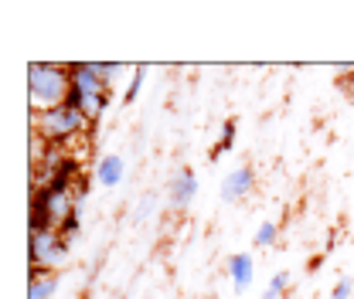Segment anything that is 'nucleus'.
Wrapping results in <instances>:
<instances>
[{"instance_id":"nucleus-1","label":"nucleus","mask_w":354,"mask_h":299,"mask_svg":"<svg viewBox=\"0 0 354 299\" xmlns=\"http://www.w3.org/2000/svg\"><path fill=\"white\" fill-rule=\"evenodd\" d=\"M68 106L82 109L88 116V123L99 129L102 116L109 113L113 106V88L106 86V79L99 75L95 61H75L68 65Z\"/></svg>"},{"instance_id":"nucleus-2","label":"nucleus","mask_w":354,"mask_h":299,"mask_svg":"<svg viewBox=\"0 0 354 299\" xmlns=\"http://www.w3.org/2000/svg\"><path fill=\"white\" fill-rule=\"evenodd\" d=\"M92 123L82 109L62 102V106H51L44 113H35V133L41 136L48 146H58V150H72L79 139H92Z\"/></svg>"},{"instance_id":"nucleus-3","label":"nucleus","mask_w":354,"mask_h":299,"mask_svg":"<svg viewBox=\"0 0 354 299\" xmlns=\"http://www.w3.org/2000/svg\"><path fill=\"white\" fill-rule=\"evenodd\" d=\"M68 99V65L31 61L28 65V102L31 113H44Z\"/></svg>"},{"instance_id":"nucleus-4","label":"nucleus","mask_w":354,"mask_h":299,"mask_svg":"<svg viewBox=\"0 0 354 299\" xmlns=\"http://www.w3.org/2000/svg\"><path fill=\"white\" fill-rule=\"evenodd\" d=\"M75 211V197L55 187L35 184L31 208H28V231H58L62 221Z\"/></svg>"},{"instance_id":"nucleus-5","label":"nucleus","mask_w":354,"mask_h":299,"mask_svg":"<svg viewBox=\"0 0 354 299\" xmlns=\"http://www.w3.org/2000/svg\"><path fill=\"white\" fill-rule=\"evenodd\" d=\"M72 252V242H65L58 231H31L28 235V262L31 276H51L58 272Z\"/></svg>"},{"instance_id":"nucleus-6","label":"nucleus","mask_w":354,"mask_h":299,"mask_svg":"<svg viewBox=\"0 0 354 299\" xmlns=\"http://www.w3.org/2000/svg\"><path fill=\"white\" fill-rule=\"evenodd\" d=\"M256 191V167L252 164H239L232 171L221 177V187H218V197L225 204H242L249 201Z\"/></svg>"},{"instance_id":"nucleus-7","label":"nucleus","mask_w":354,"mask_h":299,"mask_svg":"<svg viewBox=\"0 0 354 299\" xmlns=\"http://www.w3.org/2000/svg\"><path fill=\"white\" fill-rule=\"evenodd\" d=\"M194 201H198V173L191 171V167H180L167 180V208L180 214V211H187Z\"/></svg>"},{"instance_id":"nucleus-8","label":"nucleus","mask_w":354,"mask_h":299,"mask_svg":"<svg viewBox=\"0 0 354 299\" xmlns=\"http://www.w3.org/2000/svg\"><path fill=\"white\" fill-rule=\"evenodd\" d=\"M92 180H95L99 187H106V191L120 187V184L127 180V160H123L120 153L99 157V160H95V171H92Z\"/></svg>"},{"instance_id":"nucleus-9","label":"nucleus","mask_w":354,"mask_h":299,"mask_svg":"<svg viewBox=\"0 0 354 299\" xmlns=\"http://www.w3.org/2000/svg\"><path fill=\"white\" fill-rule=\"evenodd\" d=\"M228 279H232V289L235 293H245L256 279V258L252 252H235L228 258Z\"/></svg>"},{"instance_id":"nucleus-10","label":"nucleus","mask_w":354,"mask_h":299,"mask_svg":"<svg viewBox=\"0 0 354 299\" xmlns=\"http://www.w3.org/2000/svg\"><path fill=\"white\" fill-rule=\"evenodd\" d=\"M235 139H239V119L235 116H228L218 129V143H215V150H212V160H218L221 153H232V146H235Z\"/></svg>"},{"instance_id":"nucleus-11","label":"nucleus","mask_w":354,"mask_h":299,"mask_svg":"<svg viewBox=\"0 0 354 299\" xmlns=\"http://www.w3.org/2000/svg\"><path fill=\"white\" fill-rule=\"evenodd\" d=\"M55 293H58V272H51V276H31L28 299H51Z\"/></svg>"},{"instance_id":"nucleus-12","label":"nucleus","mask_w":354,"mask_h":299,"mask_svg":"<svg viewBox=\"0 0 354 299\" xmlns=\"http://www.w3.org/2000/svg\"><path fill=\"white\" fill-rule=\"evenodd\" d=\"M279 242V221H259L256 235H252V245L256 249H272Z\"/></svg>"},{"instance_id":"nucleus-13","label":"nucleus","mask_w":354,"mask_h":299,"mask_svg":"<svg viewBox=\"0 0 354 299\" xmlns=\"http://www.w3.org/2000/svg\"><path fill=\"white\" fill-rule=\"evenodd\" d=\"M290 282H293V276H290L286 269H279V272L269 279V286H266L263 299H283V296H286V289H290Z\"/></svg>"},{"instance_id":"nucleus-14","label":"nucleus","mask_w":354,"mask_h":299,"mask_svg":"<svg viewBox=\"0 0 354 299\" xmlns=\"http://www.w3.org/2000/svg\"><path fill=\"white\" fill-rule=\"evenodd\" d=\"M147 65H136L133 68V75H130V86H127V92H123V106H133L136 102V95L143 92V82H147Z\"/></svg>"},{"instance_id":"nucleus-15","label":"nucleus","mask_w":354,"mask_h":299,"mask_svg":"<svg viewBox=\"0 0 354 299\" xmlns=\"http://www.w3.org/2000/svg\"><path fill=\"white\" fill-rule=\"evenodd\" d=\"M79 231H82V214H79V208L68 214L65 221H62V228H58V235L65 238V242H75L79 238Z\"/></svg>"},{"instance_id":"nucleus-16","label":"nucleus","mask_w":354,"mask_h":299,"mask_svg":"<svg viewBox=\"0 0 354 299\" xmlns=\"http://www.w3.org/2000/svg\"><path fill=\"white\" fill-rule=\"evenodd\" d=\"M153 204H157V201H153V194H143V197L136 201V208H133V221H136V224H140V221H147V218L153 214Z\"/></svg>"},{"instance_id":"nucleus-17","label":"nucleus","mask_w":354,"mask_h":299,"mask_svg":"<svg viewBox=\"0 0 354 299\" xmlns=\"http://www.w3.org/2000/svg\"><path fill=\"white\" fill-rule=\"evenodd\" d=\"M95 68H99V75L106 79V86H109V88L116 86V79H120V75L127 72L123 65H106V61H95Z\"/></svg>"},{"instance_id":"nucleus-18","label":"nucleus","mask_w":354,"mask_h":299,"mask_svg":"<svg viewBox=\"0 0 354 299\" xmlns=\"http://www.w3.org/2000/svg\"><path fill=\"white\" fill-rule=\"evenodd\" d=\"M351 293H354V279L351 276H344V279L330 289V299H351Z\"/></svg>"},{"instance_id":"nucleus-19","label":"nucleus","mask_w":354,"mask_h":299,"mask_svg":"<svg viewBox=\"0 0 354 299\" xmlns=\"http://www.w3.org/2000/svg\"><path fill=\"white\" fill-rule=\"evenodd\" d=\"M72 197H75V208H79V204H82V201H86V197H88V180H86V177H82V180L75 184V191H72Z\"/></svg>"},{"instance_id":"nucleus-20","label":"nucleus","mask_w":354,"mask_h":299,"mask_svg":"<svg viewBox=\"0 0 354 299\" xmlns=\"http://www.w3.org/2000/svg\"><path fill=\"white\" fill-rule=\"evenodd\" d=\"M320 265H324V255H317V258H310V265H307V269H310V272H317V269H320Z\"/></svg>"}]
</instances>
